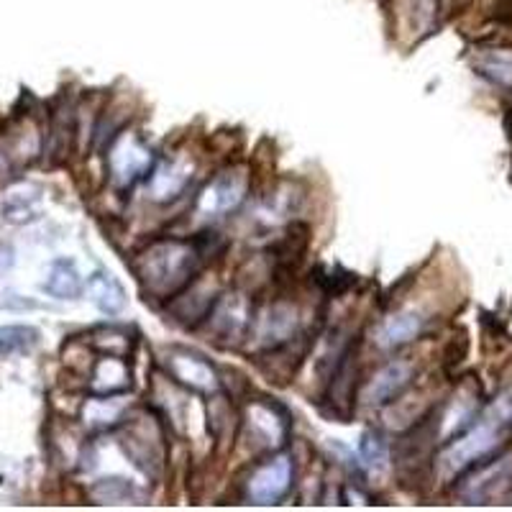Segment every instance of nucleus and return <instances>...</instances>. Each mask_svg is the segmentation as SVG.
<instances>
[{"label":"nucleus","mask_w":512,"mask_h":512,"mask_svg":"<svg viewBox=\"0 0 512 512\" xmlns=\"http://www.w3.org/2000/svg\"><path fill=\"white\" fill-rule=\"evenodd\" d=\"M200 259L203 256L195 244L169 239L146 246L131 267H134L144 295L159 297V300H175L192 282V274L198 272Z\"/></svg>","instance_id":"f257e3e1"},{"label":"nucleus","mask_w":512,"mask_h":512,"mask_svg":"<svg viewBox=\"0 0 512 512\" xmlns=\"http://www.w3.org/2000/svg\"><path fill=\"white\" fill-rule=\"evenodd\" d=\"M292 487V459L290 456H274L262 464L249 477L246 495L256 505H274L290 492Z\"/></svg>","instance_id":"f03ea898"},{"label":"nucleus","mask_w":512,"mask_h":512,"mask_svg":"<svg viewBox=\"0 0 512 512\" xmlns=\"http://www.w3.org/2000/svg\"><path fill=\"white\" fill-rule=\"evenodd\" d=\"M152 164V152L149 146L134 134H123L121 139L113 144L111 157H108V167H111V177L118 187H131Z\"/></svg>","instance_id":"7ed1b4c3"},{"label":"nucleus","mask_w":512,"mask_h":512,"mask_svg":"<svg viewBox=\"0 0 512 512\" xmlns=\"http://www.w3.org/2000/svg\"><path fill=\"white\" fill-rule=\"evenodd\" d=\"M512 484V456L489 461V464L474 469L472 477L464 479L459 495L469 502H489L505 495Z\"/></svg>","instance_id":"20e7f679"},{"label":"nucleus","mask_w":512,"mask_h":512,"mask_svg":"<svg viewBox=\"0 0 512 512\" xmlns=\"http://www.w3.org/2000/svg\"><path fill=\"white\" fill-rule=\"evenodd\" d=\"M246 187H249V180H246L244 172L241 169H228L205 187V192L200 195V208L205 213H213V216L231 213V210L244 203Z\"/></svg>","instance_id":"39448f33"},{"label":"nucleus","mask_w":512,"mask_h":512,"mask_svg":"<svg viewBox=\"0 0 512 512\" xmlns=\"http://www.w3.org/2000/svg\"><path fill=\"white\" fill-rule=\"evenodd\" d=\"M169 372L180 384L190 387L195 392H216L218 390V374L210 367L208 361L190 351H177L169 356Z\"/></svg>","instance_id":"423d86ee"},{"label":"nucleus","mask_w":512,"mask_h":512,"mask_svg":"<svg viewBox=\"0 0 512 512\" xmlns=\"http://www.w3.org/2000/svg\"><path fill=\"white\" fill-rule=\"evenodd\" d=\"M210 326L216 328V333L228 341H236L241 333L246 331V326L251 323V310L246 297L241 295H226L218 297L213 310L208 313Z\"/></svg>","instance_id":"0eeeda50"},{"label":"nucleus","mask_w":512,"mask_h":512,"mask_svg":"<svg viewBox=\"0 0 512 512\" xmlns=\"http://www.w3.org/2000/svg\"><path fill=\"white\" fill-rule=\"evenodd\" d=\"M410 379H413V367L405 364V361H392L372 379L367 390V402L374 405V408L390 405L395 397H400L402 392L408 390Z\"/></svg>","instance_id":"6e6552de"},{"label":"nucleus","mask_w":512,"mask_h":512,"mask_svg":"<svg viewBox=\"0 0 512 512\" xmlns=\"http://www.w3.org/2000/svg\"><path fill=\"white\" fill-rule=\"evenodd\" d=\"M128 387H131V372L121 356L108 354L95 364L93 390L98 395H123Z\"/></svg>","instance_id":"1a4fd4ad"},{"label":"nucleus","mask_w":512,"mask_h":512,"mask_svg":"<svg viewBox=\"0 0 512 512\" xmlns=\"http://www.w3.org/2000/svg\"><path fill=\"white\" fill-rule=\"evenodd\" d=\"M249 425L251 433L262 443H267L269 448L282 446L287 438V420L282 418L272 405H264V402H256L249 413Z\"/></svg>","instance_id":"9d476101"},{"label":"nucleus","mask_w":512,"mask_h":512,"mask_svg":"<svg viewBox=\"0 0 512 512\" xmlns=\"http://www.w3.org/2000/svg\"><path fill=\"white\" fill-rule=\"evenodd\" d=\"M295 328L297 310L287 303H277L269 308L267 315H264L262 328H259V338H262L267 346H282L285 341H290Z\"/></svg>","instance_id":"9b49d317"},{"label":"nucleus","mask_w":512,"mask_h":512,"mask_svg":"<svg viewBox=\"0 0 512 512\" xmlns=\"http://www.w3.org/2000/svg\"><path fill=\"white\" fill-rule=\"evenodd\" d=\"M423 333V318L418 313H397L384 320L379 328V346L382 349H400Z\"/></svg>","instance_id":"f8f14e48"},{"label":"nucleus","mask_w":512,"mask_h":512,"mask_svg":"<svg viewBox=\"0 0 512 512\" xmlns=\"http://www.w3.org/2000/svg\"><path fill=\"white\" fill-rule=\"evenodd\" d=\"M123 448H126V454L134 459L136 466H141L146 474L152 472V466L162 464V456H159V433H149L146 425H134L131 433L123 441Z\"/></svg>","instance_id":"ddd939ff"},{"label":"nucleus","mask_w":512,"mask_h":512,"mask_svg":"<svg viewBox=\"0 0 512 512\" xmlns=\"http://www.w3.org/2000/svg\"><path fill=\"white\" fill-rule=\"evenodd\" d=\"M90 300L98 305L103 313L116 315L126 308V290L111 272H95L88 282Z\"/></svg>","instance_id":"4468645a"},{"label":"nucleus","mask_w":512,"mask_h":512,"mask_svg":"<svg viewBox=\"0 0 512 512\" xmlns=\"http://www.w3.org/2000/svg\"><path fill=\"white\" fill-rule=\"evenodd\" d=\"M187 180H190V167L187 164L164 162L162 167H157V172L152 175V182H149L152 198L159 200V203L177 198L185 190Z\"/></svg>","instance_id":"2eb2a0df"},{"label":"nucleus","mask_w":512,"mask_h":512,"mask_svg":"<svg viewBox=\"0 0 512 512\" xmlns=\"http://www.w3.org/2000/svg\"><path fill=\"white\" fill-rule=\"evenodd\" d=\"M123 415V402L118 400V395H100L95 400H90L82 410V418L85 425L93 428V431H105L111 425L118 423V418Z\"/></svg>","instance_id":"dca6fc26"},{"label":"nucleus","mask_w":512,"mask_h":512,"mask_svg":"<svg viewBox=\"0 0 512 512\" xmlns=\"http://www.w3.org/2000/svg\"><path fill=\"white\" fill-rule=\"evenodd\" d=\"M44 290L54 297H62V300H72L82 292V280L77 274L75 264L67 262V259H59L52 264V272H49L47 282H44Z\"/></svg>","instance_id":"f3484780"},{"label":"nucleus","mask_w":512,"mask_h":512,"mask_svg":"<svg viewBox=\"0 0 512 512\" xmlns=\"http://www.w3.org/2000/svg\"><path fill=\"white\" fill-rule=\"evenodd\" d=\"M479 75L497 85H512V52L507 49H495V52H484L477 62Z\"/></svg>","instance_id":"a211bd4d"},{"label":"nucleus","mask_w":512,"mask_h":512,"mask_svg":"<svg viewBox=\"0 0 512 512\" xmlns=\"http://www.w3.org/2000/svg\"><path fill=\"white\" fill-rule=\"evenodd\" d=\"M39 333L29 326H8L0 328V356L26 351L36 344Z\"/></svg>","instance_id":"6ab92c4d"},{"label":"nucleus","mask_w":512,"mask_h":512,"mask_svg":"<svg viewBox=\"0 0 512 512\" xmlns=\"http://www.w3.org/2000/svg\"><path fill=\"white\" fill-rule=\"evenodd\" d=\"M136 489L134 484H128L126 479H103V482H98L93 487V497L100 502H113V505H118V502H126L128 497L134 495Z\"/></svg>","instance_id":"aec40b11"},{"label":"nucleus","mask_w":512,"mask_h":512,"mask_svg":"<svg viewBox=\"0 0 512 512\" xmlns=\"http://www.w3.org/2000/svg\"><path fill=\"white\" fill-rule=\"evenodd\" d=\"M359 451H361V459L364 464L369 466H382L384 459H387V446H384L382 436L379 433H364L359 443Z\"/></svg>","instance_id":"412c9836"}]
</instances>
